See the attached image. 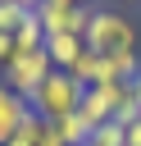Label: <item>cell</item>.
Wrapping results in <instances>:
<instances>
[{
  "instance_id": "6",
  "label": "cell",
  "mask_w": 141,
  "mask_h": 146,
  "mask_svg": "<svg viewBox=\"0 0 141 146\" xmlns=\"http://www.w3.org/2000/svg\"><path fill=\"white\" fill-rule=\"evenodd\" d=\"M27 110H32V105H27L23 96H14V91H9L5 82H0V146H5V141H9V137H14L18 128H23Z\"/></svg>"
},
{
  "instance_id": "13",
  "label": "cell",
  "mask_w": 141,
  "mask_h": 146,
  "mask_svg": "<svg viewBox=\"0 0 141 146\" xmlns=\"http://www.w3.org/2000/svg\"><path fill=\"white\" fill-rule=\"evenodd\" d=\"M123 146H141V119L123 128Z\"/></svg>"
},
{
  "instance_id": "2",
  "label": "cell",
  "mask_w": 141,
  "mask_h": 146,
  "mask_svg": "<svg viewBox=\"0 0 141 146\" xmlns=\"http://www.w3.org/2000/svg\"><path fill=\"white\" fill-rule=\"evenodd\" d=\"M82 82L68 73V68H55L36 91H32V114H41L45 123H55V119H64V114H77V105H82Z\"/></svg>"
},
{
  "instance_id": "1",
  "label": "cell",
  "mask_w": 141,
  "mask_h": 146,
  "mask_svg": "<svg viewBox=\"0 0 141 146\" xmlns=\"http://www.w3.org/2000/svg\"><path fill=\"white\" fill-rule=\"evenodd\" d=\"M82 41L96 55H118V50H136V27L123 9H91V23H86Z\"/></svg>"
},
{
  "instance_id": "11",
  "label": "cell",
  "mask_w": 141,
  "mask_h": 146,
  "mask_svg": "<svg viewBox=\"0 0 141 146\" xmlns=\"http://www.w3.org/2000/svg\"><path fill=\"white\" fill-rule=\"evenodd\" d=\"M27 14H32V9H27L23 0H0V32H9V36H14V32L23 27V18H27Z\"/></svg>"
},
{
  "instance_id": "12",
  "label": "cell",
  "mask_w": 141,
  "mask_h": 146,
  "mask_svg": "<svg viewBox=\"0 0 141 146\" xmlns=\"http://www.w3.org/2000/svg\"><path fill=\"white\" fill-rule=\"evenodd\" d=\"M82 146H123V128H118V123H105V128H96Z\"/></svg>"
},
{
  "instance_id": "16",
  "label": "cell",
  "mask_w": 141,
  "mask_h": 146,
  "mask_svg": "<svg viewBox=\"0 0 141 146\" xmlns=\"http://www.w3.org/2000/svg\"><path fill=\"white\" fill-rule=\"evenodd\" d=\"M127 87H132V100H136V110H141V73H136V78H132Z\"/></svg>"
},
{
  "instance_id": "10",
  "label": "cell",
  "mask_w": 141,
  "mask_h": 146,
  "mask_svg": "<svg viewBox=\"0 0 141 146\" xmlns=\"http://www.w3.org/2000/svg\"><path fill=\"white\" fill-rule=\"evenodd\" d=\"M45 46V27H41V18H36V9L23 18V27L14 32V50H41Z\"/></svg>"
},
{
  "instance_id": "3",
  "label": "cell",
  "mask_w": 141,
  "mask_h": 146,
  "mask_svg": "<svg viewBox=\"0 0 141 146\" xmlns=\"http://www.w3.org/2000/svg\"><path fill=\"white\" fill-rule=\"evenodd\" d=\"M50 73H55V64H50L45 46H41V50H14V55H9V64H5V78H0V82H5L14 96L32 100V91H36Z\"/></svg>"
},
{
  "instance_id": "14",
  "label": "cell",
  "mask_w": 141,
  "mask_h": 146,
  "mask_svg": "<svg viewBox=\"0 0 141 146\" xmlns=\"http://www.w3.org/2000/svg\"><path fill=\"white\" fill-rule=\"evenodd\" d=\"M9 55H14V36H9V32H0V68L9 64Z\"/></svg>"
},
{
  "instance_id": "7",
  "label": "cell",
  "mask_w": 141,
  "mask_h": 146,
  "mask_svg": "<svg viewBox=\"0 0 141 146\" xmlns=\"http://www.w3.org/2000/svg\"><path fill=\"white\" fill-rule=\"evenodd\" d=\"M82 50H86V41L73 36V32H50V36H45V55H50L55 68H73Z\"/></svg>"
},
{
  "instance_id": "20",
  "label": "cell",
  "mask_w": 141,
  "mask_h": 146,
  "mask_svg": "<svg viewBox=\"0 0 141 146\" xmlns=\"http://www.w3.org/2000/svg\"><path fill=\"white\" fill-rule=\"evenodd\" d=\"M118 5H141V0H118Z\"/></svg>"
},
{
  "instance_id": "17",
  "label": "cell",
  "mask_w": 141,
  "mask_h": 146,
  "mask_svg": "<svg viewBox=\"0 0 141 146\" xmlns=\"http://www.w3.org/2000/svg\"><path fill=\"white\" fill-rule=\"evenodd\" d=\"M36 146H64V141H59V137H55V132H50V128H45V137H41V141H36Z\"/></svg>"
},
{
  "instance_id": "15",
  "label": "cell",
  "mask_w": 141,
  "mask_h": 146,
  "mask_svg": "<svg viewBox=\"0 0 141 146\" xmlns=\"http://www.w3.org/2000/svg\"><path fill=\"white\" fill-rule=\"evenodd\" d=\"M5 146H36V137H27V132H14V137H9Z\"/></svg>"
},
{
  "instance_id": "8",
  "label": "cell",
  "mask_w": 141,
  "mask_h": 146,
  "mask_svg": "<svg viewBox=\"0 0 141 146\" xmlns=\"http://www.w3.org/2000/svg\"><path fill=\"white\" fill-rule=\"evenodd\" d=\"M68 73H73L82 87H105V82H109V64H105V55H96V50H82Z\"/></svg>"
},
{
  "instance_id": "4",
  "label": "cell",
  "mask_w": 141,
  "mask_h": 146,
  "mask_svg": "<svg viewBox=\"0 0 141 146\" xmlns=\"http://www.w3.org/2000/svg\"><path fill=\"white\" fill-rule=\"evenodd\" d=\"M91 9H96V5H77V9H68V5H50V0H41V5H36V18H41L45 36H50V32H73V36H82L86 23H91Z\"/></svg>"
},
{
  "instance_id": "9",
  "label": "cell",
  "mask_w": 141,
  "mask_h": 146,
  "mask_svg": "<svg viewBox=\"0 0 141 146\" xmlns=\"http://www.w3.org/2000/svg\"><path fill=\"white\" fill-rule=\"evenodd\" d=\"M45 128H50V132H55L64 146H82V141L91 137V128H86L77 114H64V119H55V123H45Z\"/></svg>"
},
{
  "instance_id": "18",
  "label": "cell",
  "mask_w": 141,
  "mask_h": 146,
  "mask_svg": "<svg viewBox=\"0 0 141 146\" xmlns=\"http://www.w3.org/2000/svg\"><path fill=\"white\" fill-rule=\"evenodd\" d=\"M50 5H68V9H77V5H96V0H50Z\"/></svg>"
},
{
  "instance_id": "19",
  "label": "cell",
  "mask_w": 141,
  "mask_h": 146,
  "mask_svg": "<svg viewBox=\"0 0 141 146\" xmlns=\"http://www.w3.org/2000/svg\"><path fill=\"white\" fill-rule=\"evenodd\" d=\"M23 5H27V9H36V5H41V0H23Z\"/></svg>"
},
{
  "instance_id": "5",
  "label": "cell",
  "mask_w": 141,
  "mask_h": 146,
  "mask_svg": "<svg viewBox=\"0 0 141 146\" xmlns=\"http://www.w3.org/2000/svg\"><path fill=\"white\" fill-rule=\"evenodd\" d=\"M77 119L96 132V128H105V123H114V105H109V96H105V87H86L82 91V105H77Z\"/></svg>"
}]
</instances>
